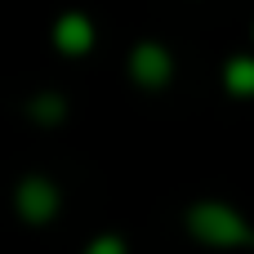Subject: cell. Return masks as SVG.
I'll return each mask as SVG.
<instances>
[{
    "label": "cell",
    "instance_id": "obj_3",
    "mask_svg": "<svg viewBox=\"0 0 254 254\" xmlns=\"http://www.w3.org/2000/svg\"><path fill=\"white\" fill-rule=\"evenodd\" d=\"M129 80L138 89H165L174 80V54L161 45V40H138L129 49Z\"/></svg>",
    "mask_w": 254,
    "mask_h": 254
},
{
    "label": "cell",
    "instance_id": "obj_2",
    "mask_svg": "<svg viewBox=\"0 0 254 254\" xmlns=\"http://www.w3.org/2000/svg\"><path fill=\"white\" fill-rule=\"evenodd\" d=\"M13 210H18L22 223L45 228V223L58 219L63 192H58V183H54L49 174H27V179H18V188H13Z\"/></svg>",
    "mask_w": 254,
    "mask_h": 254
},
{
    "label": "cell",
    "instance_id": "obj_7",
    "mask_svg": "<svg viewBox=\"0 0 254 254\" xmlns=\"http://www.w3.org/2000/svg\"><path fill=\"white\" fill-rule=\"evenodd\" d=\"M80 254H129V246L121 232H98V237H89V246Z\"/></svg>",
    "mask_w": 254,
    "mask_h": 254
},
{
    "label": "cell",
    "instance_id": "obj_5",
    "mask_svg": "<svg viewBox=\"0 0 254 254\" xmlns=\"http://www.w3.org/2000/svg\"><path fill=\"white\" fill-rule=\"evenodd\" d=\"M223 89L232 98H250L254 94V58L250 54H232L223 63Z\"/></svg>",
    "mask_w": 254,
    "mask_h": 254
},
{
    "label": "cell",
    "instance_id": "obj_4",
    "mask_svg": "<svg viewBox=\"0 0 254 254\" xmlns=\"http://www.w3.org/2000/svg\"><path fill=\"white\" fill-rule=\"evenodd\" d=\"M49 40H54V49H58L63 58H85V54L94 49V40H98V27H94V18H89V13L67 9V13H58V18H54Z\"/></svg>",
    "mask_w": 254,
    "mask_h": 254
},
{
    "label": "cell",
    "instance_id": "obj_1",
    "mask_svg": "<svg viewBox=\"0 0 254 254\" xmlns=\"http://www.w3.org/2000/svg\"><path fill=\"white\" fill-rule=\"evenodd\" d=\"M183 228L192 241H201L205 250H246L250 246V223L246 214L232 205V201H219V196H205V201H192L183 210Z\"/></svg>",
    "mask_w": 254,
    "mask_h": 254
},
{
    "label": "cell",
    "instance_id": "obj_6",
    "mask_svg": "<svg viewBox=\"0 0 254 254\" xmlns=\"http://www.w3.org/2000/svg\"><path fill=\"white\" fill-rule=\"evenodd\" d=\"M27 116H31V121H40V125H58V121L67 116V103H63V94L45 89V94H36V98L27 103Z\"/></svg>",
    "mask_w": 254,
    "mask_h": 254
}]
</instances>
